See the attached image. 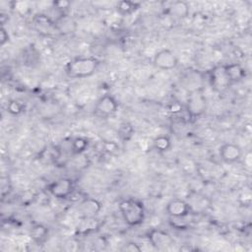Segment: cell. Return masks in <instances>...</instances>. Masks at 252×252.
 Returning a JSON list of instances; mask_svg holds the SVG:
<instances>
[{
  "label": "cell",
  "mask_w": 252,
  "mask_h": 252,
  "mask_svg": "<svg viewBox=\"0 0 252 252\" xmlns=\"http://www.w3.org/2000/svg\"><path fill=\"white\" fill-rule=\"evenodd\" d=\"M99 61L95 57H76L66 65V73L73 79H85L95 73Z\"/></svg>",
  "instance_id": "obj_1"
},
{
  "label": "cell",
  "mask_w": 252,
  "mask_h": 252,
  "mask_svg": "<svg viewBox=\"0 0 252 252\" xmlns=\"http://www.w3.org/2000/svg\"><path fill=\"white\" fill-rule=\"evenodd\" d=\"M118 209L124 221L130 226L140 225L145 220V207L143 203L137 199L129 198L120 201Z\"/></svg>",
  "instance_id": "obj_2"
},
{
  "label": "cell",
  "mask_w": 252,
  "mask_h": 252,
  "mask_svg": "<svg viewBox=\"0 0 252 252\" xmlns=\"http://www.w3.org/2000/svg\"><path fill=\"white\" fill-rule=\"evenodd\" d=\"M207 102L202 89L189 91L187 95L186 109L190 117L197 118L201 116L206 110Z\"/></svg>",
  "instance_id": "obj_3"
},
{
  "label": "cell",
  "mask_w": 252,
  "mask_h": 252,
  "mask_svg": "<svg viewBox=\"0 0 252 252\" xmlns=\"http://www.w3.org/2000/svg\"><path fill=\"white\" fill-rule=\"evenodd\" d=\"M209 82L212 89L215 92L217 93L224 92L231 85V82L225 70V66L220 65L213 68L209 73Z\"/></svg>",
  "instance_id": "obj_4"
},
{
  "label": "cell",
  "mask_w": 252,
  "mask_h": 252,
  "mask_svg": "<svg viewBox=\"0 0 252 252\" xmlns=\"http://www.w3.org/2000/svg\"><path fill=\"white\" fill-rule=\"evenodd\" d=\"M153 64L159 70L169 71L176 68L178 65V58L171 49L162 48L154 55Z\"/></svg>",
  "instance_id": "obj_5"
},
{
  "label": "cell",
  "mask_w": 252,
  "mask_h": 252,
  "mask_svg": "<svg viewBox=\"0 0 252 252\" xmlns=\"http://www.w3.org/2000/svg\"><path fill=\"white\" fill-rule=\"evenodd\" d=\"M49 194L56 199H66L72 195L74 191V183L70 178L61 177L51 182L47 186Z\"/></svg>",
  "instance_id": "obj_6"
},
{
  "label": "cell",
  "mask_w": 252,
  "mask_h": 252,
  "mask_svg": "<svg viewBox=\"0 0 252 252\" xmlns=\"http://www.w3.org/2000/svg\"><path fill=\"white\" fill-rule=\"evenodd\" d=\"M118 108L116 99L110 94L102 95L95 103L94 113L98 117H109L113 115Z\"/></svg>",
  "instance_id": "obj_7"
},
{
  "label": "cell",
  "mask_w": 252,
  "mask_h": 252,
  "mask_svg": "<svg viewBox=\"0 0 252 252\" xmlns=\"http://www.w3.org/2000/svg\"><path fill=\"white\" fill-rule=\"evenodd\" d=\"M148 238L150 243L158 250L165 249L173 243L171 235L167 231L158 228L150 230L148 233Z\"/></svg>",
  "instance_id": "obj_8"
},
{
  "label": "cell",
  "mask_w": 252,
  "mask_h": 252,
  "mask_svg": "<svg viewBox=\"0 0 252 252\" xmlns=\"http://www.w3.org/2000/svg\"><path fill=\"white\" fill-rule=\"evenodd\" d=\"M165 211L168 216L179 219L188 216L191 212V209L187 201L179 198H174L166 204Z\"/></svg>",
  "instance_id": "obj_9"
},
{
  "label": "cell",
  "mask_w": 252,
  "mask_h": 252,
  "mask_svg": "<svg viewBox=\"0 0 252 252\" xmlns=\"http://www.w3.org/2000/svg\"><path fill=\"white\" fill-rule=\"evenodd\" d=\"M219 154L222 161L226 163H233L241 158L242 150L237 144L224 143L220 146Z\"/></svg>",
  "instance_id": "obj_10"
},
{
  "label": "cell",
  "mask_w": 252,
  "mask_h": 252,
  "mask_svg": "<svg viewBox=\"0 0 252 252\" xmlns=\"http://www.w3.org/2000/svg\"><path fill=\"white\" fill-rule=\"evenodd\" d=\"M101 210V204L98 200L88 197L82 200L79 203L78 211L83 217V219H88V218H94Z\"/></svg>",
  "instance_id": "obj_11"
},
{
  "label": "cell",
  "mask_w": 252,
  "mask_h": 252,
  "mask_svg": "<svg viewBox=\"0 0 252 252\" xmlns=\"http://www.w3.org/2000/svg\"><path fill=\"white\" fill-rule=\"evenodd\" d=\"M33 23L37 31L40 32H44L45 34H48L52 32H58L55 22L45 15H42V14L36 15L33 18Z\"/></svg>",
  "instance_id": "obj_12"
},
{
  "label": "cell",
  "mask_w": 252,
  "mask_h": 252,
  "mask_svg": "<svg viewBox=\"0 0 252 252\" xmlns=\"http://www.w3.org/2000/svg\"><path fill=\"white\" fill-rule=\"evenodd\" d=\"M166 8L170 16L177 19H183L188 16L190 7L185 1H173L170 2Z\"/></svg>",
  "instance_id": "obj_13"
},
{
  "label": "cell",
  "mask_w": 252,
  "mask_h": 252,
  "mask_svg": "<svg viewBox=\"0 0 252 252\" xmlns=\"http://www.w3.org/2000/svg\"><path fill=\"white\" fill-rule=\"evenodd\" d=\"M30 236L32 240L36 243V244H42L45 242L48 236V228L41 224V223H36L33 224L31 228L30 231Z\"/></svg>",
  "instance_id": "obj_14"
},
{
  "label": "cell",
  "mask_w": 252,
  "mask_h": 252,
  "mask_svg": "<svg viewBox=\"0 0 252 252\" xmlns=\"http://www.w3.org/2000/svg\"><path fill=\"white\" fill-rule=\"evenodd\" d=\"M224 66L231 84L239 82L245 77V69L240 64L230 63V64H225Z\"/></svg>",
  "instance_id": "obj_15"
},
{
  "label": "cell",
  "mask_w": 252,
  "mask_h": 252,
  "mask_svg": "<svg viewBox=\"0 0 252 252\" xmlns=\"http://www.w3.org/2000/svg\"><path fill=\"white\" fill-rule=\"evenodd\" d=\"M139 8H140V3L129 1V0L119 1L116 4V10L122 16H129L135 13Z\"/></svg>",
  "instance_id": "obj_16"
},
{
  "label": "cell",
  "mask_w": 252,
  "mask_h": 252,
  "mask_svg": "<svg viewBox=\"0 0 252 252\" xmlns=\"http://www.w3.org/2000/svg\"><path fill=\"white\" fill-rule=\"evenodd\" d=\"M153 146H154L155 150H157L158 152L164 153L170 149L171 141H170L169 137H167L165 135H159L154 139Z\"/></svg>",
  "instance_id": "obj_17"
},
{
  "label": "cell",
  "mask_w": 252,
  "mask_h": 252,
  "mask_svg": "<svg viewBox=\"0 0 252 252\" xmlns=\"http://www.w3.org/2000/svg\"><path fill=\"white\" fill-rule=\"evenodd\" d=\"M89 148V140L86 137H76L71 143V149L74 154L81 155Z\"/></svg>",
  "instance_id": "obj_18"
},
{
  "label": "cell",
  "mask_w": 252,
  "mask_h": 252,
  "mask_svg": "<svg viewBox=\"0 0 252 252\" xmlns=\"http://www.w3.org/2000/svg\"><path fill=\"white\" fill-rule=\"evenodd\" d=\"M134 133V129L132 125L128 122H124L120 125L118 129V135L122 140H129Z\"/></svg>",
  "instance_id": "obj_19"
},
{
  "label": "cell",
  "mask_w": 252,
  "mask_h": 252,
  "mask_svg": "<svg viewBox=\"0 0 252 252\" xmlns=\"http://www.w3.org/2000/svg\"><path fill=\"white\" fill-rule=\"evenodd\" d=\"M7 110L12 115H19L24 110V105L18 100H11L7 104Z\"/></svg>",
  "instance_id": "obj_20"
},
{
  "label": "cell",
  "mask_w": 252,
  "mask_h": 252,
  "mask_svg": "<svg viewBox=\"0 0 252 252\" xmlns=\"http://www.w3.org/2000/svg\"><path fill=\"white\" fill-rule=\"evenodd\" d=\"M120 250L124 252H140L142 248L136 242H129L127 244H124V246Z\"/></svg>",
  "instance_id": "obj_21"
},
{
  "label": "cell",
  "mask_w": 252,
  "mask_h": 252,
  "mask_svg": "<svg viewBox=\"0 0 252 252\" xmlns=\"http://www.w3.org/2000/svg\"><path fill=\"white\" fill-rule=\"evenodd\" d=\"M53 8L57 9V10H65L67 8L70 7L71 3L69 1H65V0H61V1H54L52 3Z\"/></svg>",
  "instance_id": "obj_22"
},
{
  "label": "cell",
  "mask_w": 252,
  "mask_h": 252,
  "mask_svg": "<svg viewBox=\"0 0 252 252\" xmlns=\"http://www.w3.org/2000/svg\"><path fill=\"white\" fill-rule=\"evenodd\" d=\"M9 41V34L7 30L2 26L0 29V44L1 46H4Z\"/></svg>",
  "instance_id": "obj_23"
},
{
  "label": "cell",
  "mask_w": 252,
  "mask_h": 252,
  "mask_svg": "<svg viewBox=\"0 0 252 252\" xmlns=\"http://www.w3.org/2000/svg\"><path fill=\"white\" fill-rule=\"evenodd\" d=\"M103 147H104V150L110 154H112L118 150V146L114 142H106V143H104Z\"/></svg>",
  "instance_id": "obj_24"
}]
</instances>
